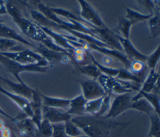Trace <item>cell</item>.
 <instances>
[{"mask_svg": "<svg viewBox=\"0 0 160 137\" xmlns=\"http://www.w3.org/2000/svg\"><path fill=\"white\" fill-rule=\"evenodd\" d=\"M71 121L81 128L87 137H111L112 131L119 127L125 128L131 123L115 122L101 116L88 115L72 117Z\"/></svg>", "mask_w": 160, "mask_h": 137, "instance_id": "obj_1", "label": "cell"}, {"mask_svg": "<svg viewBox=\"0 0 160 137\" xmlns=\"http://www.w3.org/2000/svg\"><path fill=\"white\" fill-rule=\"evenodd\" d=\"M7 13L12 18L14 22L18 26L21 32L26 36L43 44L49 36L42 30L40 26L33 21L25 18L20 10L10 2H6Z\"/></svg>", "mask_w": 160, "mask_h": 137, "instance_id": "obj_2", "label": "cell"}, {"mask_svg": "<svg viewBox=\"0 0 160 137\" xmlns=\"http://www.w3.org/2000/svg\"><path fill=\"white\" fill-rule=\"evenodd\" d=\"M0 64L8 72L14 76L18 82L20 83L24 82L20 77V74L21 73L26 72L45 73L48 71L49 67V66L42 67L38 64L22 65L11 60L1 54H0Z\"/></svg>", "mask_w": 160, "mask_h": 137, "instance_id": "obj_3", "label": "cell"}, {"mask_svg": "<svg viewBox=\"0 0 160 137\" xmlns=\"http://www.w3.org/2000/svg\"><path fill=\"white\" fill-rule=\"evenodd\" d=\"M2 55L22 65L38 64L42 67L49 66V62L37 52L26 49L0 53Z\"/></svg>", "mask_w": 160, "mask_h": 137, "instance_id": "obj_4", "label": "cell"}, {"mask_svg": "<svg viewBox=\"0 0 160 137\" xmlns=\"http://www.w3.org/2000/svg\"><path fill=\"white\" fill-rule=\"evenodd\" d=\"M80 6L81 18L92 28L104 29L107 27L98 12L87 1H78Z\"/></svg>", "mask_w": 160, "mask_h": 137, "instance_id": "obj_5", "label": "cell"}, {"mask_svg": "<svg viewBox=\"0 0 160 137\" xmlns=\"http://www.w3.org/2000/svg\"><path fill=\"white\" fill-rule=\"evenodd\" d=\"M132 98L130 93L118 95L112 100L108 112L103 118L112 120L127 110H131Z\"/></svg>", "mask_w": 160, "mask_h": 137, "instance_id": "obj_6", "label": "cell"}, {"mask_svg": "<svg viewBox=\"0 0 160 137\" xmlns=\"http://www.w3.org/2000/svg\"><path fill=\"white\" fill-rule=\"evenodd\" d=\"M82 89V95L86 100L102 97L106 92L99 83L95 79L81 80L78 81Z\"/></svg>", "mask_w": 160, "mask_h": 137, "instance_id": "obj_7", "label": "cell"}, {"mask_svg": "<svg viewBox=\"0 0 160 137\" xmlns=\"http://www.w3.org/2000/svg\"><path fill=\"white\" fill-rule=\"evenodd\" d=\"M116 35L122 46V50L126 53V57L129 60V62L139 60L146 62L147 55L142 54L138 50H137L129 39H124L117 34H116Z\"/></svg>", "mask_w": 160, "mask_h": 137, "instance_id": "obj_8", "label": "cell"}, {"mask_svg": "<svg viewBox=\"0 0 160 137\" xmlns=\"http://www.w3.org/2000/svg\"><path fill=\"white\" fill-rule=\"evenodd\" d=\"M42 116L51 123H64L70 120L72 116L64 110L45 106L42 105Z\"/></svg>", "mask_w": 160, "mask_h": 137, "instance_id": "obj_9", "label": "cell"}, {"mask_svg": "<svg viewBox=\"0 0 160 137\" xmlns=\"http://www.w3.org/2000/svg\"><path fill=\"white\" fill-rule=\"evenodd\" d=\"M0 92L8 97L11 101H12L23 111V113L27 117H29L30 118H32V112L31 108L30 101L29 100L13 92L8 91L1 86Z\"/></svg>", "mask_w": 160, "mask_h": 137, "instance_id": "obj_10", "label": "cell"}, {"mask_svg": "<svg viewBox=\"0 0 160 137\" xmlns=\"http://www.w3.org/2000/svg\"><path fill=\"white\" fill-rule=\"evenodd\" d=\"M94 31L101 40L110 48L121 52L123 51L122 46L116 37V33L109 29L108 27L104 29L94 28Z\"/></svg>", "mask_w": 160, "mask_h": 137, "instance_id": "obj_11", "label": "cell"}, {"mask_svg": "<svg viewBox=\"0 0 160 137\" xmlns=\"http://www.w3.org/2000/svg\"><path fill=\"white\" fill-rule=\"evenodd\" d=\"M31 108L32 112V116L31 118L38 129L42 116V103L41 97V93L37 90H34L31 100H30Z\"/></svg>", "mask_w": 160, "mask_h": 137, "instance_id": "obj_12", "label": "cell"}, {"mask_svg": "<svg viewBox=\"0 0 160 137\" xmlns=\"http://www.w3.org/2000/svg\"><path fill=\"white\" fill-rule=\"evenodd\" d=\"M0 80L5 83L14 92V93L21 95L27 98L29 101L31 100L34 90L28 86L26 83L14 82L2 76H0Z\"/></svg>", "mask_w": 160, "mask_h": 137, "instance_id": "obj_13", "label": "cell"}, {"mask_svg": "<svg viewBox=\"0 0 160 137\" xmlns=\"http://www.w3.org/2000/svg\"><path fill=\"white\" fill-rule=\"evenodd\" d=\"M0 38L9 39L13 40L17 42H19L25 45L30 46L33 48H36L37 46L30 42L20 34H19L15 30L9 26L0 22Z\"/></svg>", "mask_w": 160, "mask_h": 137, "instance_id": "obj_14", "label": "cell"}, {"mask_svg": "<svg viewBox=\"0 0 160 137\" xmlns=\"http://www.w3.org/2000/svg\"><path fill=\"white\" fill-rule=\"evenodd\" d=\"M40 27L42 30L54 41L56 44L67 50L72 52L74 47L70 44L69 40L65 37L64 34H61L54 30L43 26H40Z\"/></svg>", "mask_w": 160, "mask_h": 137, "instance_id": "obj_15", "label": "cell"}, {"mask_svg": "<svg viewBox=\"0 0 160 137\" xmlns=\"http://www.w3.org/2000/svg\"><path fill=\"white\" fill-rule=\"evenodd\" d=\"M86 101L81 93L70 99L69 106L66 111L67 113L72 117L84 115V106Z\"/></svg>", "mask_w": 160, "mask_h": 137, "instance_id": "obj_16", "label": "cell"}, {"mask_svg": "<svg viewBox=\"0 0 160 137\" xmlns=\"http://www.w3.org/2000/svg\"><path fill=\"white\" fill-rule=\"evenodd\" d=\"M41 97L42 99V103L43 106L56 108H59L62 110H67L69 108L70 99L50 97V96L45 95L41 93Z\"/></svg>", "mask_w": 160, "mask_h": 137, "instance_id": "obj_17", "label": "cell"}, {"mask_svg": "<svg viewBox=\"0 0 160 137\" xmlns=\"http://www.w3.org/2000/svg\"><path fill=\"white\" fill-rule=\"evenodd\" d=\"M159 74L155 70H150L148 75L142 81V85L139 90L142 92L149 93L155 90H158Z\"/></svg>", "mask_w": 160, "mask_h": 137, "instance_id": "obj_18", "label": "cell"}, {"mask_svg": "<svg viewBox=\"0 0 160 137\" xmlns=\"http://www.w3.org/2000/svg\"><path fill=\"white\" fill-rule=\"evenodd\" d=\"M139 98H144L146 100H147L153 107L155 111L158 113L159 114V92H152L149 93H146V92H142L139 90L138 91L137 94L132 97V100H136Z\"/></svg>", "mask_w": 160, "mask_h": 137, "instance_id": "obj_19", "label": "cell"}, {"mask_svg": "<svg viewBox=\"0 0 160 137\" xmlns=\"http://www.w3.org/2000/svg\"><path fill=\"white\" fill-rule=\"evenodd\" d=\"M131 110H134L141 113H144L148 115H149L151 113L155 111L151 105L144 98H139L132 100Z\"/></svg>", "mask_w": 160, "mask_h": 137, "instance_id": "obj_20", "label": "cell"}, {"mask_svg": "<svg viewBox=\"0 0 160 137\" xmlns=\"http://www.w3.org/2000/svg\"><path fill=\"white\" fill-rule=\"evenodd\" d=\"M152 16L153 14H142L136 11L127 7L126 9V15L124 17L127 19L132 26L138 23L139 22L149 20Z\"/></svg>", "mask_w": 160, "mask_h": 137, "instance_id": "obj_21", "label": "cell"}, {"mask_svg": "<svg viewBox=\"0 0 160 137\" xmlns=\"http://www.w3.org/2000/svg\"><path fill=\"white\" fill-rule=\"evenodd\" d=\"M103 97L104 96L98 98L87 100L84 106L85 115L96 116L100 110Z\"/></svg>", "mask_w": 160, "mask_h": 137, "instance_id": "obj_22", "label": "cell"}, {"mask_svg": "<svg viewBox=\"0 0 160 137\" xmlns=\"http://www.w3.org/2000/svg\"><path fill=\"white\" fill-rule=\"evenodd\" d=\"M150 120V128L148 136L160 137V116L156 111L148 115Z\"/></svg>", "mask_w": 160, "mask_h": 137, "instance_id": "obj_23", "label": "cell"}, {"mask_svg": "<svg viewBox=\"0 0 160 137\" xmlns=\"http://www.w3.org/2000/svg\"><path fill=\"white\" fill-rule=\"evenodd\" d=\"M64 128L68 137H83L85 136L81 128L72 121L71 119L64 123Z\"/></svg>", "mask_w": 160, "mask_h": 137, "instance_id": "obj_24", "label": "cell"}, {"mask_svg": "<svg viewBox=\"0 0 160 137\" xmlns=\"http://www.w3.org/2000/svg\"><path fill=\"white\" fill-rule=\"evenodd\" d=\"M77 66L82 73L85 75L91 77L95 80L101 75V73L98 67L93 63L86 64L84 65H77Z\"/></svg>", "mask_w": 160, "mask_h": 137, "instance_id": "obj_25", "label": "cell"}, {"mask_svg": "<svg viewBox=\"0 0 160 137\" xmlns=\"http://www.w3.org/2000/svg\"><path fill=\"white\" fill-rule=\"evenodd\" d=\"M89 57L91 59L92 63L98 67V68L99 69V70L100 71V72L101 73L104 74L106 75H108V76H109L110 77H112V78H116V77L117 76V75L119 72V69L109 67H107L106 65L100 64L98 61H96L95 60L94 57L91 54H89Z\"/></svg>", "mask_w": 160, "mask_h": 137, "instance_id": "obj_26", "label": "cell"}, {"mask_svg": "<svg viewBox=\"0 0 160 137\" xmlns=\"http://www.w3.org/2000/svg\"><path fill=\"white\" fill-rule=\"evenodd\" d=\"M116 78L124 80V81H128V82H134L138 83H142V79H141L139 77H137L136 75L132 74L128 69L127 68H122L119 69V72L116 77Z\"/></svg>", "mask_w": 160, "mask_h": 137, "instance_id": "obj_27", "label": "cell"}, {"mask_svg": "<svg viewBox=\"0 0 160 137\" xmlns=\"http://www.w3.org/2000/svg\"><path fill=\"white\" fill-rule=\"evenodd\" d=\"M38 130V137H51L52 134V124L47 119L43 118L41 120Z\"/></svg>", "mask_w": 160, "mask_h": 137, "instance_id": "obj_28", "label": "cell"}, {"mask_svg": "<svg viewBox=\"0 0 160 137\" xmlns=\"http://www.w3.org/2000/svg\"><path fill=\"white\" fill-rule=\"evenodd\" d=\"M160 57V49L159 45H158L156 49L149 55H147L146 60V65L150 68V70H155V68L159 62Z\"/></svg>", "mask_w": 160, "mask_h": 137, "instance_id": "obj_29", "label": "cell"}, {"mask_svg": "<svg viewBox=\"0 0 160 137\" xmlns=\"http://www.w3.org/2000/svg\"><path fill=\"white\" fill-rule=\"evenodd\" d=\"M146 65L145 62L139 61V60H134V61L130 62V64L128 69L132 74L139 77V76L143 75V72L146 68Z\"/></svg>", "mask_w": 160, "mask_h": 137, "instance_id": "obj_30", "label": "cell"}, {"mask_svg": "<svg viewBox=\"0 0 160 137\" xmlns=\"http://www.w3.org/2000/svg\"><path fill=\"white\" fill-rule=\"evenodd\" d=\"M131 26L132 25L130 22L124 17H121L119 19L118 29L121 32L122 35H123V38L129 39Z\"/></svg>", "mask_w": 160, "mask_h": 137, "instance_id": "obj_31", "label": "cell"}, {"mask_svg": "<svg viewBox=\"0 0 160 137\" xmlns=\"http://www.w3.org/2000/svg\"><path fill=\"white\" fill-rule=\"evenodd\" d=\"M148 21L151 35L153 37L158 36L159 35V19L158 15L152 16Z\"/></svg>", "mask_w": 160, "mask_h": 137, "instance_id": "obj_32", "label": "cell"}, {"mask_svg": "<svg viewBox=\"0 0 160 137\" xmlns=\"http://www.w3.org/2000/svg\"><path fill=\"white\" fill-rule=\"evenodd\" d=\"M111 94H106L104 96L100 110L96 116L103 117L108 112L111 105Z\"/></svg>", "mask_w": 160, "mask_h": 137, "instance_id": "obj_33", "label": "cell"}, {"mask_svg": "<svg viewBox=\"0 0 160 137\" xmlns=\"http://www.w3.org/2000/svg\"><path fill=\"white\" fill-rule=\"evenodd\" d=\"M18 42L9 39L0 38V53L10 51L16 46Z\"/></svg>", "mask_w": 160, "mask_h": 137, "instance_id": "obj_34", "label": "cell"}, {"mask_svg": "<svg viewBox=\"0 0 160 137\" xmlns=\"http://www.w3.org/2000/svg\"><path fill=\"white\" fill-rule=\"evenodd\" d=\"M52 128L53 130L51 137H68L64 131V123L52 124Z\"/></svg>", "mask_w": 160, "mask_h": 137, "instance_id": "obj_35", "label": "cell"}, {"mask_svg": "<svg viewBox=\"0 0 160 137\" xmlns=\"http://www.w3.org/2000/svg\"><path fill=\"white\" fill-rule=\"evenodd\" d=\"M1 137H11L12 135V131L9 130V128L5 126L1 131Z\"/></svg>", "mask_w": 160, "mask_h": 137, "instance_id": "obj_36", "label": "cell"}, {"mask_svg": "<svg viewBox=\"0 0 160 137\" xmlns=\"http://www.w3.org/2000/svg\"><path fill=\"white\" fill-rule=\"evenodd\" d=\"M7 11L6 7V2L4 1L0 0V15L6 14Z\"/></svg>", "mask_w": 160, "mask_h": 137, "instance_id": "obj_37", "label": "cell"}, {"mask_svg": "<svg viewBox=\"0 0 160 137\" xmlns=\"http://www.w3.org/2000/svg\"><path fill=\"white\" fill-rule=\"evenodd\" d=\"M0 115H2V116H4V117L12 120V121H14V118L12 117H11V116H9L7 113H6L1 107H0Z\"/></svg>", "mask_w": 160, "mask_h": 137, "instance_id": "obj_38", "label": "cell"}, {"mask_svg": "<svg viewBox=\"0 0 160 137\" xmlns=\"http://www.w3.org/2000/svg\"><path fill=\"white\" fill-rule=\"evenodd\" d=\"M5 126H5L4 123L2 120H0V131H1Z\"/></svg>", "mask_w": 160, "mask_h": 137, "instance_id": "obj_39", "label": "cell"}, {"mask_svg": "<svg viewBox=\"0 0 160 137\" xmlns=\"http://www.w3.org/2000/svg\"><path fill=\"white\" fill-rule=\"evenodd\" d=\"M11 137H17L13 133H12V135H11Z\"/></svg>", "mask_w": 160, "mask_h": 137, "instance_id": "obj_40", "label": "cell"}, {"mask_svg": "<svg viewBox=\"0 0 160 137\" xmlns=\"http://www.w3.org/2000/svg\"><path fill=\"white\" fill-rule=\"evenodd\" d=\"M148 137H152V136H148Z\"/></svg>", "mask_w": 160, "mask_h": 137, "instance_id": "obj_41", "label": "cell"}, {"mask_svg": "<svg viewBox=\"0 0 160 137\" xmlns=\"http://www.w3.org/2000/svg\"><path fill=\"white\" fill-rule=\"evenodd\" d=\"M84 137H87V136H84Z\"/></svg>", "mask_w": 160, "mask_h": 137, "instance_id": "obj_42", "label": "cell"}]
</instances>
